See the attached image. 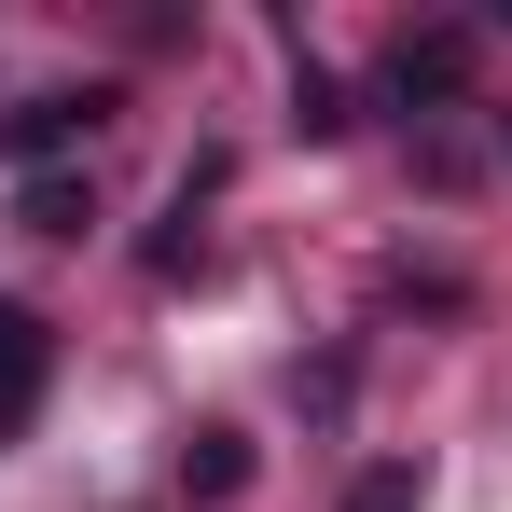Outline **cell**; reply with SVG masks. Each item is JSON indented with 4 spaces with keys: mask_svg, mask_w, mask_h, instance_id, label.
I'll return each mask as SVG.
<instances>
[{
    "mask_svg": "<svg viewBox=\"0 0 512 512\" xmlns=\"http://www.w3.org/2000/svg\"><path fill=\"white\" fill-rule=\"evenodd\" d=\"M42 388H56V333H42V319H28V305L0 291V443L42 416Z\"/></svg>",
    "mask_w": 512,
    "mask_h": 512,
    "instance_id": "cell-1",
    "label": "cell"
},
{
    "mask_svg": "<svg viewBox=\"0 0 512 512\" xmlns=\"http://www.w3.org/2000/svg\"><path fill=\"white\" fill-rule=\"evenodd\" d=\"M457 84H471V28H402L388 42V97L402 111H443Z\"/></svg>",
    "mask_w": 512,
    "mask_h": 512,
    "instance_id": "cell-2",
    "label": "cell"
},
{
    "mask_svg": "<svg viewBox=\"0 0 512 512\" xmlns=\"http://www.w3.org/2000/svg\"><path fill=\"white\" fill-rule=\"evenodd\" d=\"M84 125H97V97H28V111L0 125V153H14V167H56V153H70Z\"/></svg>",
    "mask_w": 512,
    "mask_h": 512,
    "instance_id": "cell-3",
    "label": "cell"
},
{
    "mask_svg": "<svg viewBox=\"0 0 512 512\" xmlns=\"http://www.w3.org/2000/svg\"><path fill=\"white\" fill-rule=\"evenodd\" d=\"M14 222H28V236H84V222H97V194H84L70 167H42L28 194H14Z\"/></svg>",
    "mask_w": 512,
    "mask_h": 512,
    "instance_id": "cell-4",
    "label": "cell"
},
{
    "mask_svg": "<svg viewBox=\"0 0 512 512\" xmlns=\"http://www.w3.org/2000/svg\"><path fill=\"white\" fill-rule=\"evenodd\" d=\"M180 485H194V499H236V485H250V443H236V429H194V443H180Z\"/></svg>",
    "mask_w": 512,
    "mask_h": 512,
    "instance_id": "cell-5",
    "label": "cell"
},
{
    "mask_svg": "<svg viewBox=\"0 0 512 512\" xmlns=\"http://www.w3.org/2000/svg\"><path fill=\"white\" fill-rule=\"evenodd\" d=\"M291 125H305V139H333V125H346V97H333V70H305V84H291Z\"/></svg>",
    "mask_w": 512,
    "mask_h": 512,
    "instance_id": "cell-6",
    "label": "cell"
},
{
    "mask_svg": "<svg viewBox=\"0 0 512 512\" xmlns=\"http://www.w3.org/2000/svg\"><path fill=\"white\" fill-rule=\"evenodd\" d=\"M346 512H416V457H388V471H360V499Z\"/></svg>",
    "mask_w": 512,
    "mask_h": 512,
    "instance_id": "cell-7",
    "label": "cell"
}]
</instances>
